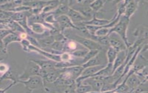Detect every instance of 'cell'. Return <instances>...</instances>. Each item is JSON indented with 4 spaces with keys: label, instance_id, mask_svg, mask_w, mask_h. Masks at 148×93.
<instances>
[{
    "label": "cell",
    "instance_id": "obj_23",
    "mask_svg": "<svg viewBox=\"0 0 148 93\" xmlns=\"http://www.w3.org/2000/svg\"><path fill=\"white\" fill-rule=\"evenodd\" d=\"M60 1H47L46 5L43 8L41 14L46 15L51 13L54 10L57 8V7L60 4Z\"/></svg>",
    "mask_w": 148,
    "mask_h": 93
},
{
    "label": "cell",
    "instance_id": "obj_15",
    "mask_svg": "<svg viewBox=\"0 0 148 93\" xmlns=\"http://www.w3.org/2000/svg\"><path fill=\"white\" fill-rule=\"evenodd\" d=\"M114 17L112 19L107 20L103 19H99L96 17V15L89 21H86L82 22V24L85 25H92L97 26V27H103L109 24L110 22L113 21Z\"/></svg>",
    "mask_w": 148,
    "mask_h": 93
},
{
    "label": "cell",
    "instance_id": "obj_19",
    "mask_svg": "<svg viewBox=\"0 0 148 93\" xmlns=\"http://www.w3.org/2000/svg\"><path fill=\"white\" fill-rule=\"evenodd\" d=\"M127 57V50L118 52L117 57L113 63V72L118 67L125 63Z\"/></svg>",
    "mask_w": 148,
    "mask_h": 93
},
{
    "label": "cell",
    "instance_id": "obj_10",
    "mask_svg": "<svg viewBox=\"0 0 148 93\" xmlns=\"http://www.w3.org/2000/svg\"><path fill=\"white\" fill-rule=\"evenodd\" d=\"M30 51L37 52L39 54L44 56L46 58H47L48 59L53 60L55 62H60L62 61L61 55H57V54H55V53H52L50 52H48L46 50H43L41 48H38L36 46L32 45L30 46L29 49H28V52H30Z\"/></svg>",
    "mask_w": 148,
    "mask_h": 93
},
{
    "label": "cell",
    "instance_id": "obj_37",
    "mask_svg": "<svg viewBox=\"0 0 148 93\" xmlns=\"http://www.w3.org/2000/svg\"><path fill=\"white\" fill-rule=\"evenodd\" d=\"M17 83H14V82H12V83H11L9 86H8V87H7L6 88H4V89H1V93H6V92H7V91L9 90V89L11 88V87H12L13 86H14V85L17 84Z\"/></svg>",
    "mask_w": 148,
    "mask_h": 93
},
{
    "label": "cell",
    "instance_id": "obj_16",
    "mask_svg": "<svg viewBox=\"0 0 148 93\" xmlns=\"http://www.w3.org/2000/svg\"><path fill=\"white\" fill-rule=\"evenodd\" d=\"M139 2L137 1H127L124 15L130 19L138 9Z\"/></svg>",
    "mask_w": 148,
    "mask_h": 93
},
{
    "label": "cell",
    "instance_id": "obj_34",
    "mask_svg": "<svg viewBox=\"0 0 148 93\" xmlns=\"http://www.w3.org/2000/svg\"><path fill=\"white\" fill-rule=\"evenodd\" d=\"M14 12L9 11L1 10V21L11 19Z\"/></svg>",
    "mask_w": 148,
    "mask_h": 93
},
{
    "label": "cell",
    "instance_id": "obj_22",
    "mask_svg": "<svg viewBox=\"0 0 148 93\" xmlns=\"http://www.w3.org/2000/svg\"><path fill=\"white\" fill-rule=\"evenodd\" d=\"M31 10L22 12H15L14 13L13 16H12L11 19L17 22L26 20L30 16L32 15Z\"/></svg>",
    "mask_w": 148,
    "mask_h": 93
},
{
    "label": "cell",
    "instance_id": "obj_11",
    "mask_svg": "<svg viewBox=\"0 0 148 93\" xmlns=\"http://www.w3.org/2000/svg\"><path fill=\"white\" fill-rule=\"evenodd\" d=\"M67 15L71 19L74 24L75 25L89 21L87 18L85 17L80 12L71 8H69Z\"/></svg>",
    "mask_w": 148,
    "mask_h": 93
},
{
    "label": "cell",
    "instance_id": "obj_29",
    "mask_svg": "<svg viewBox=\"0 0 148 93\" xmlns=\"http://www.w3.org/2000/svg\"><path fill=\"white\" fill-rule=\"evenodd\" d=\"M106 2V1H102V0H97L94 1L90 3V8H91L95 13L99 11L104 6V4Z\"/></svg>",
    "mask_w": 148,
    "mask_h": 93
},
{
    "label": "cell",
    "instance_id": "obj_2",
    "mask_svg": "<svg viewBox=\"0 0 148 93\" xmlns=\"http://www.w3.org/2000/svg\"><path fill=\"white\" fill-rule=\"evenodd\" d=\"M67 37L69 39L73 40L81 44L88 50H98L101 51L104 49V46H102L97 42L90 39L81 36L80 35L69 34Z\"/></svg>",
    "mask_w": 148,
    "mask_h": 93
},
{
    "label": "cell",
    "instance_id": "obj_39",
    "mask_svg": "<svg viewBox=\"0 0 148 93\" xmlns=\"http://www.w3.org/2000/svg\"><path fill=\"white\" fill-rule=\"evenodd\" d=\"M32 91L28 90V91L27 92H25V93H32Z\"/></svg>",
    "mask_w": 148,
    "mask_h": 93
},
{
    "label": "cell",
    "instance_id": "obj_41",
    "mask_svg": "<svg viewBox=\"0 0 148 93\" xmlns=\"http://www.w3.org/2000/svg\"><path fill=\"white\" fill-rule=\"evenodd\" d=\"M146 2H148V1H146Z\"/></svg>",
    "mask_w": 148,
    "mask_h": 93
},
{
    "label": "cell",
    "instance_id": "obj_28",
    "mask_svg": "<svg viewBox=\"0 0 148 93\" xmlns=\"http://www.w3.org/2000/svg\"><path fill=\"white\" fill-rule=\"evenodd\" d=\"M75 91L76 93H89L94 92L91 86L82 83L78 84H76Z\"/></svg>",
    "mask_w": 148,
    "mask_h": 93
},
{
    "label": "cell",
    "instance_id": "obj_4",
    "mask_svg": "<svg viewBox=\"0 0 148 93\" xmlns=\"http://www.w3.org/2000/svg\"><path fill=\"white\" fill-rule=\"evenodd\" d=\"M18 83L23 84L28 90L32 91L40 88H45L43 78L38 76H34L27 80H18Z\"/></svg>",
    "mask_w": 148,
    "mask_h": 93
},
{
    "label": "cell",
    "instance_id": "obj_26",
    "mask_svg": "<svg viewBox=\"0 0 148 93\" xmlns=\"http://www.w3.org/2000/svg\"><path fill=\"white\" fill-rule=\"evenodd\" d=\"M118 52L114 49L112 46H109L107 49L106 52V56L108 63L113 64L117 57Z\"/></svg>",
    "mask_w": 148,
    "mask_h": 93
},
{
    "label": "cell",
    "instance_id": "obj_31",
    "mask_svg": "<svg viewBox=\"0 0 148 93\" xmlns=\"http://www.w3.org/2000/svg\"><path fill=\"white\" fill-rule=\"evenodd\" d=\"M10 80L13 82L16 83H17L18 81V78H16L14 74L11 71L10 69H8V71H6L4 74L2 76H1V81L3 80Z\"/></svg>",
    "mask_w": 148,
    "mask_h": 93
},
{
    "label": "cell",
    "instance_id": "obj_20",
    "mask_svg": "<svg viewBox=\"0 0 148 93\" xmlns=\"http://www.w3.org/2000/svg\"><path fill=\"white\" fill-rule=\"evenodd\" d=\"M134 36L137 37V39L145 41L148 40V28L143 26H139L133 33Z\"/></svg>",
    "mask_w": 148,
    "mask_h": 93
},
{
    "label": "cell",
    "instance_id": "obj_24",
    "mask_svg": "<svg viewBox=\"0 0 148 93\" xmlns=\"http://www.w3.org/2000/svg\"><path fill=\"white\" fill-rule=\"evenodd\" d=\"M113 73V64L108 63L103 69L97 72V73L92 77L96 76H112Z\"/></svg>",
    "mask_w": 148,
    "mask_h": 93
},
{
    "label": "cell",
    "instance_id": "obj_14",
    "mask_svg": "<svg viewBox=\"0 0 148 93\" xmlns=\"http://www.w3.org/2000/svg\"><path fill=\"white\" fill-rule=\"evenodd\" d=\"M37 63L40 67L41 69L44 71H50L56 69V64L57 62L48 60L31 59Z\"/></svg>",
    "mask_w": 148,
    "mask_h": 93
},
{
    "label": "cell",
    "instance_id": "obj_8",
    "mask_svg": "<svg viewBox=\"0 0 148 93\" xmlns=\"http://www.w3.org/2000/svg\"><path fill=\"white\" fill-rule=\"evenodd\" d=\"M59 29L63 33L64 30L67 29H74L78 30V28L74 24L71 19L67 15H62L56 18Z\"/></svg>",
    "mask_w": 148,
    "mask_h": 93
},
{
    "label": "cell",
    "instance_id": "obj_12",
    "mask_svg": "<svg viewBox=\"0 0 148 93\" xmlns=\"http://www.w3.org/2000/svg\"><path fill=\"white\" fill-rule=\"evenodd\" d=\"M123 82L126 83L130 90H133L143 84L142 81L136 73L133 74L127 78H125Z\"/></svg>",
    "mask_w": 148,
    "mask_h": 93
},
{
    "label": "cell",
    "instance_id": "obj_1",
    "mask_svg": "<svg viewBox=\"0 0 148 93\" xmlns=\"http://www.w3.org/2000/svg\"><path fill=\"white\" fill-rule=\"evenodd\" d=\"M130 19L125 15H122L118 23L110 29V34L115 33L119 35L126 44L127 49L131 46L132 44L130 43L127 36V31Z\"/></svg>",
    "mask_w": 148,
    "mask_h": 93
},
{
    "label": "cell",
    "instance_id": "obj_36",
    "mask_svg": "<svg viewBox=\"0 0 148 93\" xmlns=\"http://www.w3.org/2000/svg\"><path fill=\"white\" fill-rule=\"evenodd\" d=\"M13 32L10 29L7 28H1V40L4 38L5 37L8 36L9 34H11Z\"/></svg>",
    "mask_w": 148,
    "mask_h": 93
},
{
    "label": "cell",
    "instance_id": "obj_38",
    "mask_svg": "<svg viewBox=\"0 0 148 93\" xmlns=\"http://www.w3.org/2000/svg\"><path fill=\"white\" fill-rule=\"evenodd\" d=\"M146 51H148V42L146 44L144 45L141 52H145Z\"/></svg>",
    "mask_w": 148,
    "mask_h": 93
},
{
    "label": "cell",
    "instance_id": "obj_33",
    "mask_svg": "<svg viewBox=\"0 0 148 93\" xmlns=\"http://www.w3.org/2000/svg\"><path fill=\"white\" fill-rule=\"evenodd\" d=\"M89 50H83V49H79L74 51L73 52L71 53L73 57L75 58H80L83 59L85 56L88 53Z\"/></svg>",
    "mask_w": 148,
    "mask_h": 93
},
{
    "label": "cell",
    "instance_id": "obj_32",
    "mask_svg": "<svg viewBox=\"0 0 148 93\" xmlns=\"http://www.w3.org/2000/svg\"><path fill=\"white\" fill-rule=\"evenodd\" d=\"M99 51H101L98 50H89L88 53L82 59V64H84L85 63L88 62V60L94 58L99 52Z\"/></svg>",
    "mask_w": 148,
    "mask_h": 93
},
{
    "label": "cell",
    "instance_id": "obj_9",
    "mask_svg": "<svg viewBox=\"0 0 148 93\" xmlns=\"http://www.w3.org/2000/svg\"><path fill=\"white\" fill-rule=\"evenodd\" d=\"M45 71V74L42 77L45 87L46 83H54L64 72V69L56 68L50 71Z\"/></svg>",
    "mask_w": 148,
    "mask_h": 93
},
{
    "label": "cell",
    "instance_id": "obj_40",
    "mask_svg": "<svg viewBox=\"0 0 148 93\" xmlns=\"http://www.w3.org/2000/svg\"><path fill=\"white\" fill-rule=\"evenodd\" d=\"M148 93V92H145V93Z\"/></svg>",
    "mask_w": 148,
    "mask_h": 93
},
{
    "label": "cell",
    "instance_id": "obj_35",
    "mask_svg": "<svg viewBox=\"0 0 148 93\" xmlns=\"http://www.w3.org/2000/svg\"><path fill=\"white\" fill-rule=\"evenodd\" d=\"M21 45H22V48H23V50L26 52H28V49L30 46L31 45L27 39H23L21 40Z\"/></svg>",
    "mask_w": 148,
    "mask_h": 93
},
{
    "label": "cell",
    "instance_id": "obj_7",
    "mask_svg": "<svg viewBox=\"0 0 148 93\" xmlns=\"http://www.w3.org/2000/svg\"><path fill=\"white\" fill-rule=\"evenodd\" d=\"M106 65H99V66L90 67L85 68L83 70L81 76L76 79L75 81L76 83L77 84L81 83L86 79L91 78L95 74L97 73V72H98L101 69H103Z\"/></svg>",
    "mask_w": 148,
    "mask_h": 93
},
{
    "label": "cell",
    "instance_id": "obj_3",
    "mask_svg": "<svg viewBox=\"0 0 148 93\" xmlns=\"http://www.w3.org/2000/svg\"><path fill=\"white\" fill-rule=\"evenodd\" d=\"M42 70L37 63L30 60L27 63L24 71L18 77V80H27L31 77L38 76L41 77Z\"/></svg>",
    "mask_w": 148,
    "mask_h": 93
},
{
    "label": "cell",
    "instance_id": "obj_30",
    "mask_svg": "<svg viewBox=\"0 0 148 93\" xmlns=\"http://www.w3.org/2000/svg\"><path fill=\"white\" fill-rule=\"evenodd\" d=\"M65 42L55 41L48 48H50L51 50V53L52 52V51H56L57 52L63 53L62 52H64Z\"/></svg>",
    "mask_w": 148,
    "mask_h": 93
},
{
    "label": "cell",
    "instance_id": "obj_5",
    "mask_svg": "<svg viewBox=\"0 0 148 93\" xmlns=\"http://www.w3.org/2000/svg\"><path fill=\"white\" fill-rule=\"evenodd\" d=\"M110 46L118 52L127 50V47L121 38L115 33H112L108 35Z\"/></svg>",
    "mask_w": 148,
    "mask_h": 93
},
{
    "label": "cell",
    "instance_id": "obj_21",
    "mask_svg": "<svg viewBox=\"0 0 148 93\" xmlns=\"http://www.w3.org/2000/svg\"><path fill=\"white\" fill-rule=\"evenodd\" d=\"M65 69L70 73L73 79L76 81V79L81 76L84 69L82 65H75L65 68Z\"/></svg>",
    "mask_w": 148,
    "mask_h": 93
},
{
    "label": "cell",
    "instance_id": "obj_18",
    "mask_svg": "<svg viewBox=\"0 0 148 93\" xmlns=\"http://www.w3.org/2000/svg\"><path fill=\"white\" fill-rule=\"evenodd\" d=\"M28 26L35 35H45V33H47V29H49L45 27V25L41 23H32Z\"/></svg>",
    "mask_w": 148,
    "mask_h": 93
},
{
    "label": "cell",
    "instance_id": "obj_6",
    "mask_svg": "<svg viewBox=\"0 0 148 93\" xmlns=\"http://www.w3.org/2000/svg\"><path fill=\"white\" fill-rule=\"evenodd\" d=\"M104 50L99 51V52L95 57L84 64H82V66L84 67V69L90 67L107 65L108 63V60L106 58V53H105Z\"/></svg>",
    "mask_w": 148,
    "mask_h": 93
},
{
    "label": "cell",
    "instance_id": "obj_25",
    "mask_svg": "<svg viewBox=\"0 0 148 93\" xmlns=\"http://www.w3.org/2000/svg\"><path fill=\"white\" fill-rule=\"evenodd\" d=\"M41 48H48L55 41L54 37L52 35H50L40 39H38Z\"/></svg>",
    "mask_w": 148,
    "mask_h": 93
},
{
    "label": "cell",
    "instance_id": "obj_27",
    "mask_svg": "<svg viewBox=\"0 0 148 93\" xmlns=\"http://www.w3.org/2000/svg\"><path fill=\"white\" fill-rule=\"evenodd\" d=\"M76 48H77L76 42L68 39L65 42L64 52L71 53L76 50Z\"/></svg>",
    "mask_w": 148,
    "mask_h": 93
},
{
    "label": "cell",
    "instance_id": "obj_13",
    "mask_svg": "<svg viewBox=\"0 0 148 93\" xmlns=\"http://www.w3.org/2000/svg\"><path fill=\"white\" fill-rule=\"evenodd\" d=\"M69 8V1H60V4L57 8L49 14H53L57 18L62 15H67Z\"/></svg>",
    "mask_w": 148,
    "mask_h": 93
},
{
    "label": "cell",
    "instance_id": "obj_17",
    "mask_svg": "<svg viewBox=\"0 0 148 93\" xmlns=\"http://www.w3.org/2000/svg\"><path fill=\"white\" fill-rule=\"evenodd\" d=\"M21 40L22 39L21 38L19 35L16 34V33L13 32L1 40V44L7 49V46L9 45V44L14 42H21Z\"/></svg>",
    "mask_w": 148,
    "mask_h": 93
}]
</instances>
